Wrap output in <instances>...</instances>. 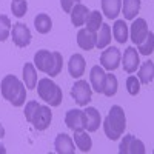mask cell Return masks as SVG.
<instances>
[{
    "label": "cell",
    "instance_id": "277c9868",
    "mask_svg": "<svg viewBox=\"0 0 154 154\" xmlns=\"http://www.w3.org/2000/svg\"><path fill=\"white\" fill-rule=\"evenodd\" d=\"M37 93L38 97L42 100H45L46 103H49V106H59L63 100V93H62V88L53 82L48 77H43L37 82Z\"/></svg>",
    "mask_w": 154,
    "mask_h": 154
},
{
    "label": "cell",
    "instance_id": "f546056e",
    "mask_svg": "<svg viewBox=\"0 0 154 154\" xmlns=\"http://www.w3.org/2000/svg\"><path fill=\"white\" fill-rule=\"evenodd\" d=\"M11 20L8 16L5 14H0V42H5L6 38L11 35Z\"/></svg>",
    "mask_w": 154,
    "mask_h": 154
},
{
    "label": "cell",
    "instance_id": "603a6c76",
    "mask_svg": "<svg viewBox=\"0 0 154 154\" xmlns=\"http://www.w3.org/2000/svg\"><path fill=\"white\" fill-rule=\"evenodd\" d=\"M137 79H139L140 83H143V85H148V83L152 82V79H154V63H152V60L145 62L143 65L140 66Z\"/></svg>",
    "mask_w": 154,
    "mask_h": 154
},
{
    "label": "cell",
    "instance_id": "d4e9b609",
    "mask_svg": "<svg viewBox=\"0 0 154 154\" xmlns=\"http://www.w3.org/2000/svg\"><path fill=\"white\" fill-rule=\"evenodd\" d=\"M111 26L106 23H102V26L99 28V34H97V42H96V48L103 49L111 43Z\"/></svg>",
    "mask_w": 154,
    "mask_h": 154
},
{
    "label": "cell",
    "instance_id": "44dd1931",
    "mask_svg": "<svg viewBox=\"0 0 154 154\" xmlns=\"http://www.w3.org/2000/svg\"><path fill=\"white\" fill-rule=\"evenodd\" d=\"M34 28L40 34H48L51 31V28H53V20H51V17L48 14L40 12V14H37L35 19H34Z\"/></svg>",
    "mask_w": 154,
    "mask_h": 154
},
{
    "label": "cell",
    "instance_id": "5bb4252c",
    "mask_svg": "<svg viewBox=\"0 0 154 154\" xmlns=\"http://www.w3.org/2000/svg\"><path fill=\"white\" fill-rule=\"evenodd\" d=\"M54 148L57 154H74L75 148H74V140L71 139V136L62 133L56 137L54 140Z\"/></svg>",
    "mask_w": 154,
    "mask_h": 154
},
{
    "label": "cell",
    "instance_id": "2e32d148",
    "mask_svg": "<svg viewBox=\"0 0 154 154\" xmlns=\"http://www.w3.org/2000/svg\"><path fill=\"white\" fill-rule=\"evenodd\" d=\"M148 25L145 22V19H136L131 25V40L137 45L143 40L148 34Z\"/></svg>",
    "mask_w": 154,
    "mask_h": 154
},
{
    "label": "cell",
    "instance_id": "9c48e42d",
    "mask_svg": "<svg viewBox=\"0 0 154 154\" xmlns=\"http://www.w3.org/2000/svg\"><path fill=\"white\" fill-rule=\"evenodd\" d=\"M120 154H145V145L142 140L136 139L133 134H128L119 145Z\"/></svg>",
    "mask_w": 154,
    "mask_h": 154
},
{
    "label": "cell",
    "instance_id": "4316f807",
    "mask_svg": "<svg viewBox=\"0 0 154 154\" xmlns=\"http://www.w3.org/2000/svg\"><path fill=\"white\" fill-rule=\"evenodd\" d=\"M85 23H86V29L93 31V32H97L99 28L102 26V23H103L102 22V14L99 11H89Z\"/></svg>",
    "mask_w": 154,
    "mask_h": 154
},
{
    "label": "cell",
    "instance_id": "4fadbf2b",
    "mask_svg": "<svg viewBox=\"0 0 154 154\" xmlns=\"http://www.w3.org/2000/svg\"><path fill=\"white\" fill-rule=\"evenodd\" d=\"M96 42H97V32H93L86 28H82L77 32V45L82 49L89 51V49L96 48Z\"/></svg>",
    "mask_w": 154,
    "mask_h": 154
},
{
    "label": "cell",
    "instance_id": "7a4b0ae2",
    "mask_svg": "<svg viewBox=\"0 0 154 154\" xmlns=\"http://www.w3.org/2000/svg\"><path fill=\"white\" fill-rule=\"evenodd\" d=\"M0 91H2L3 99H6L12 106H22L26 99V89L25 85L17 79L16 75H5L2 83H0Z\"/></svg>",
    "mask_w": 154,
    "mask_h": 154
},
{
    "label": "cell",
    "instance_id": "ffe728a7",
    "mask_svg": "<svg viewBox=\"0 0 154 154\" xmlns=\"http://www.w3.org/2000/svg\"><path fill=\"white\" fill-rule=\"evenodd\" d=\"M120 11L126 20H134L140 11V0H123Z\"/></svg>",
    "mask_w": 154,
    "mask_h": 154
},
{
    "label": "cell",
    "instance_id": "4dcf8cb0",
    "mask_svg": "<svg viewBox=\"0 0 154 154\" xmlns=\"http://www.w3.org/2000/svg\"><path fill=\"white\" fill-rule=\"evenodd\" d=\"M11 11H12V14H14L16 17H23L25 14H26V11H28V3H26V0H12V3H11Z\"/></svg>",
    "mask_w": 154,
    "mask_h": 154
},
{
    "label": "cell",
    "instance_id": "5b68a950",
    "mask_svg": "<svg viewBox=\"0 0 154 154\" xmlns=\"http://www.w3.org/2000/svg\"><path fill=\"white\" fill-rule=\"evenodd\" d=\"M71 97L79 106H86L93 97V89L86 80H77L71 88Z\"/></svg>",
    "mask_w": 154,
    "mask_h": 154
},
{
    "label": "cell",
    "instance_id": "ba28073f",
    "mask_svg": "<svg viewBox=\"0 0 154 154\" xmlns=\"http://www.w3.org/2000/svg\"><path fill=\"white\" fill-rule=\"evenodd\" d=\"M51 120H53V112H51L49 106L40 105L37 108V111L34 112L32 119H31V123L37 131H45L51 125Z\"/></svg>",
    "mask_w": 154,
    "mask_h": 154
},
{
    "label": "cell",
    "instance_id": "d590c367",
    "mask_svg": "<svg viewBox=\"0 0 154 154\" xmlns=\"http://www.w3.org/2000/svg\"><path fill=\"white\" fill-rule=\"evenodd\" d=\"M5 152H6V148H5L2 143H0V154H5Z\"/></svg>",
    "mask_w": 154,
    "mask_h": 154
},
{
    "label": "cell",
    "instance_id": "e0dca14e",
    "mask_svg": "<svg viewBox=\"0 0 154 154\" xmlns=\"http://www.w3.org/2000/svg\"><path fill=\"white\" fill-rule=\"evenodd\" d=\"M85 116H86V126H85V130L88 133H94L99 130V126L102 123V117H100V112L93 108V106H88L85 111Z\"/></svg>",
    "mask_w": 154,
    "mask_h": 154
},
{
    "label": "cell",
    "instance_id": "484cf974",
    "mask_svg": "<svg viewBox=\"0 0 154 154\" xmlns=\"http://www.w3.org/2000/svg\"><path fill=\"white\" fill-rule=\"evenodd\" d=\"M112 37L119 43H125L128 40V25L125 20H116L112 25Z\"/></svg>",
    "mask_w": 154,
    "mask_h": 154
},
{
    "label": "cell",
    "instance_id": "3957f363",
    "mask_svg": "<svg viewBox=\"0 0 154 154\" xmlns=\"http://www.w3.org/2000/svg\"><path fill=\"white\" fill-rule=\"evenodd\" d=\"M126 128V117H125V111L119 105L111 106L108 116L103 120V131L105 136L109 140H117L123 134Z\"/></svg>",
    "mask_w": 154,
    "mask_h": 154
},
{
    "label": "cell",
    "instance_id": "8992f818",
    "mask_svg": "<svg viewBox=\"0 0 154 154\" xmlns=\"http://www.w3.org/2000/svg\"><path fill=\"white\" fill-rule=\"evenodd\" d=\"M120 65V51L116 46H108L103 53L100 54V66L108 71L117 69Z\"/></svg>",
    "mask_w": 154,
    "mask_h": 154
},
{
    "label": "cell",
    "instance_id": "9a60e30c",
    "mask_svg": "<svg viewBox=\"0 0 154 154\" xmlns=\"http://www.w3.org/2000/svg\"><path fill=\"white\" fill-rule=\"evenodd\" d=\"M85 66H86V62H85L82 54H72L71 56V59L68 62V71H69L71 77H74V79L82 77V74L85 72Z\"/></svg>",
    "mask_w": 154,
    "mask_h": 154
},
{
    "label": "cell",
    "instance_id": "8fae6325",
    "mask_svg": "<svg viewBox=\"0 0 154 154\" xmlns=\"http://www.w3.org/2000/svg\"><path fill=\"white\" fill-rule=\"evenodd\" d=\"M105 80H106V72L105 69L96 65L91 68V72H89V85L93 86V89L96 93L102 94L103 93V86H105Z\"/></svg>",
    "mask_w": 154,
    "mask_h": 154
},
{
    "label": "cell",
    "instance_id": "6da1fadb",
    "mask_svg": "<svg viewBox=\"0 0 154 154\" xmlns=\"http://www.w3.org/2000/svg\"><path fill=\"white\" fill-rule=\"evenodd\" d=\"M34 65L37 66L38 71L48 74L49 77H56L62 72L63 66V57L60 53L54 51L49 53L48 49H40L37 51L34 56Z\"/></svg>",
    "mask_w": 154,
    "mask_h": 154
},
{
    "label": "cell",
    "instance_id": "7c38bea8",
    "mask_svg": "<svg viewBox=\"0 0 154 154\" xmlns=\"http://www.w3.org/2000/svg\"><path fill=\"white\" fill-rule=\"evenodd\" d=\"M139 65H140V60H139L137 49L133 46H128L123 53V69L128 74H133V72H136Z\"/></svg>",
    "mask_w": 154,
    "mask_h": 154
},
{
    "label": "cell",
    "instance_id": "7402d4cb",
    "mask_svg": "<svg viewBox=\"0 0 154 154\" xmlns=\"http://www.w3.org/2000/svg\"><path fill=\"white\" fill-rule=\"evenodd\" d=\"M74 145L82 152H88L93 148V140L85 131H74Z\"/></svg>",
    "mask_w": 154,
    "mask_h": 154
},
{
    "label": "cell",
    "instance_id": "30bf717a",
    "mask_svg": "<svg viewBox=\"0 0 154 154\" xmlns=\"http://www.w3.org/2000/svg\"><path fill=\"white\" fill-rule=\"evenodd\" d=\"M65 123L72 131H85L86 116L82 109H69L65 116Z\"/></svg>",
    "mask_w": 154,
    "mask_h": 154
},
{
    "label": "cell",
    "instance_id": "83f0119b",
    "mask_svg": "<svg viewBox=\"0 0 154 154\" xmlns=\"http://www.w3.org/2000/svg\"><path fill=\"white\" fill-rule=\"evenodd\" d=\"M152 46H154V35L151 31H148L146 37L140 43H137V49L142 56H149L152 53Z\"/></svg>",
    "mask_w": 154,
    "mask_h": 154
},
{
    "label": "cell",
    "instance_id": "cb8c5ba5",
    "mask_svg": "<svg viewBox=\"0 0 154 154\" xmlns=\"http://www.w3.org/2000/svg\"><path fill=\"white\" fill-rule=\"evenodd\" d=\"M23 82L26 89H34L37 85V71L32 63H25L23 66Z\"/></svg>",
    "mask_w": 154,
    "mask_h": 154
},
{
    "label": "cell",
    "instance_id": "ac0fdd59",
    "mask_svg": "<svg viewBox=\"0 0 154 154\" xmlns=\"http://www.w3.org/2000/svg\"><path fill=\"white\" fill-rule=\"evenodd\" d=\"M88 14H89V9L85 5H82V3L74 5V8L69 12L71 23L74 25V26H82V25H85V20H86Z\"/></svg>",
    "mask_w": 154,
    "mask_h": 154
},
{
    "label": "cell",
    "instance_id": "f1b7e54d",
    "mask_svg": "<svg viewBox=\"0 0 154 154\" xmlns=\"http://www.w3.org/2000/svg\"><path fill=\"white\" fill-rule=\"evenodd\" d=\"M117 79H116L114 74H106V80H105V86H103V93L106 97H112L117 93Z\"/></svg>",
    "mask_w": 154,
    "mask_h": 154
},
{
    "label": "cell",
    "instance_id": "1f68e13d",
    "mask_svg": "<svg viewBox=\"0 0 154 154\" xmlns=\"http://www.w3.org/2000/svg\"><path fill=\"white\" fill-rule=\"evenodd\" d=\"M126 91L131 96H137L140 91V82L136 75H130L126 79Z\"/></svg>",
    "mask_w": 154,
    "mask_h": 154
},
{
    "label": "cell",
    "instance_id": "e575fe53",
    "mask_svg": "<svg viewBox=\"0 0 154 154\" xmlns=\"http://www.w3.org/2000/svg\"><path fill=\"white\" fill-rule=\"evenodd\" d=\"M5 137V128H3V125L0 123V139H3Z\"/></svg>",
    "mask_w": 154,
    "mask_h": 154
},
{
    "label": "cell",
    "instance_id": "836d02e7",
    "mask_svg": "<svg viewBox=\"0 0 154 154\" xmlns=\"http://www.w3.org/2000/svg\"><path fill=\"white\" fill-rule=\"evenodd\" d=\"M80 3V0H60V5H62V9L63 12H71V9L74 8V5Z\"/></svg>",
    "mask_w": 154,
    "mask_h": 154
},
{
    "label": "cell",
    "instance_id": "d6a6232c",
    "mask_svg": "<svg viewBox=\"0 0 154 154\" xmlns=\"http://www.w3.org/2000/svg\"><path fill=\"white\" fill-rule=\"evenodd\" d=\"M38 106H40V103H37L35 100H29L28 103L25 105V119L29 123H31V119H32V116H34V112L37 111Z\"/></svg>",
    "mask_w": 154,
    "mask_h": 154
},
{
    "label": "cell",
    "instance_id": "d6986e66",
    "mask_svg": "<svg viewBox=\"0 0 154 154\" xmlns=\"http://www.w3.org/2000/svg\"><path fill=\"white\" fill-rule=\"evenodd\" d=\"M102 12L108 19H116L120 12L122 8V0H102Z\"/></svg>",
    "mask_w": 154,
    "mask_h": 154
},
{
    "label": "cell",
    "instance_id": "52a82bcc",
    "mask_svg": "<svg viewBox=\"0 0 154 154\" xmlns=\"http://www.w3.org/2000/svg\"><path fill=\"white\" fill-rule=\"evenodd\" d=\"M11 37L12 42L19 48H26L31 43V31L25 23H14L11 28Z\"/></svg>",
    "mask_w": 154,
    "mask_h": 154
}]
</instances>
